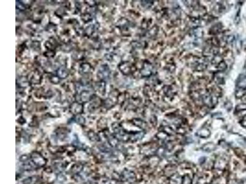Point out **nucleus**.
<instances>
[{
    "mask_svg": "<svg viewBox=\"0 0 246 184\" xmlns=\"http://www.w3.org/2000/svg\"><path fill=\"white\" fill-rule=\"evenodd\" d=\"M31 160L36 166L43 167L46 163L45 158H44L39 153L33 152L30 157Z\"/></svg>",
    "mask_w": 246,
    "mask_h": 184,
    "instance_id": "1",
    "label": "nucleus"
},
{
    "mask_svg": "<svg viewBox=\"0 0 246 184\" xmlns=\"http://www.w3.org/2000/svg\"><path fill=\"white\" fill-rule=\"evenodd\" d=\"M123 179L128 182H134L135 179V174L131 171L125 169L123 172L122 174Z\"/></svg>",
    "mask_w": 246,
    "mask_h": 184,
    "instance_id": "2",
    "label": "nucleus"
},
{
    "mask_svg": "<svg viewBox=\"0 0 246 184\" xmlns=\"http://www.w3.org/2000/svg\"><path fill=\"white\" fill-rule=\"evenodd\" d=\"M181 177L178 174H174L170 178V183L171 184H181Z\"/></svg>",
    "mask_w": 246,
    "mask_h": 184,
    "instance_id": "3",
    "label": "nucleus"
},
{
    "mask_svg": "<svg viewBox=\"0 0 246 184\" xmlns=\"http://www.w3.org/2000/svg\"><path fill=\"white\" fill-rule=\"evenodd\" d=\"M216 148V145H214L213 143L206 144L204 146H203V147H202L203 150H204V152H212L213 150H215Z\"/></svg>",
    "mask_w": 246,
    "mask_h": 184,
    "instance_id": "4",
    "label": "nucleus"
},
{
    "mask_svg": "<svg viewBox=\"0 0 246 184\" xmlns=\"http://www.w3.org/2000/svg\"><path fill=\"white\" fill-rule=\"evenodd\" d=\"M36 177H30L27 178V179L23 180L24 184H35L36 182Z\"/></svg>",
    "mask_w": 246,
    "mask_h": 184,
    "instance_id": "5",
    "label": "nucleus"
},
{
    "mask_svg": "<svg viewBox=\"0 0 246 184\" xmlns=\"http://www.w3.org/2000/svg\"><path fill=\"white\" fill-rule=\"evenodd\" d=\"M191 183H192V180L191 179V178L190 177V176H189L188 175L186 174L184 176V177H183L181 184H191Z\"/></svg>",
    "mask_w": 246,
    "mask_h": 184,
    "instance_id": "6",
    "label": "nucleus"
},
{
    "mask_svg": "<svg viewBox=\"0 0 246 184\" xmlns=\"http://www.w3.org/2000/svg\"><path fill=\"white\" fill-rule=\"evenodd\" d=\"M239 87L242 88H246V77H243L241 81H239Z\"/></svg>",
    "mask_w": 246,
    "mask_h": 184,
    "instance_id": "7",
    "label": "nucleus"
},
{
    "mask_svg": "<svg viewBox=\"0 0 246 184\" xmlns=\"http://www.w3.org/2000/svg\"><path fill=\"white\" fill-rule=\"evenodd\" d=\"M209 132L207 130H204V132L203 133V131H201L199 133V136H201V137H202V138H207V137H208L209 136Z\"/></svg>",
    "mask_w": 246,
    "mask_h": 184,
    "instance_id": "8",
    "label": "nucleus"
}]
</instances>
